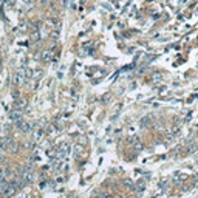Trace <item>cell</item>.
<instances>
[{"instance_id":"cell-1","label":"cell","mask_w":198,"mask_h":198,"mask_svg":"<svg viewBox=\"0 0 198 198\" xmlns=\"http://www.w3.org/2000/svg\"><path fill=\"white\" fill-rule=\"evenodd\" d=\"M23 82H25V74H22V73H17V74H14V78H13V84H14L16 87L22 85Z\"/></svg>"},{"instance_id":"cell-2","label":"cell","mask_w":198,"mask_h":198,"mask_svg":"<svg viewBox=\"0 0 198 198\" xmlns=\"http://www.w3.org/2000/svg\"><path fill=\"white\" fill-rule=\"evenodd\" d=\"M9 118L13 119V122H19V121L22 119V112L19 108H16V110H13V112L9 113Z\"/></svg>"},{"instance_id":"cell-3","label":"cell","mask_w":198,"mask_h":198,"mask_svg":"<svg viewBox=\"0 0 198 198\" xmlns=\"http://www.w3.org/2000/svg\"><path fill=\"white\" fill-rule=\"evenodd\" d=\"M40 56H42V60H43V62H50L51 57H53V53H51L50 50H43Z\"/></svg>"},{"instance_id":"cell-4","label":"cell","mask_w":198,"mask_h":198,"mask_svg":"<svg viewBox=\"0 0 198 198\" xmlns=\"http://www.w3.org/2000/svg\"><path fill=\"white\" fill-rule=\"evenodd\" d=\"M17 124V127H19V129L22 130V132H28V130H30L31 129V125H30V124H28V122H25V121H19V122H16Z\"/></svg>"},{"instance_id":"cell-5","label":"cell","mask_w":198,"mask_h":198,"mask_svg":"<svg viewBox=\"0 0 198 198\" xmlns=\"http://www.w3.org/2000/svg\"><path fill=\"white\" fill-rule=\"evenodd\" d=\"M0 150H6V138L0 136Z\"/></svg>"},{"instance_id":"cell-6","label":"cell","mask_w":198,"mask_h":198,"mask_svg":"<svg viewBox=\"0 0 198 198\" xmlns=\"http://www.w3.org/2000/svg\"><path fill=\"white\" fill-rule=\"evenodd\" d=\"M59 37V28H54V31H53V39H57Z\"/></svg>"},{"instance_id":"cell-7","label":"cell","mask_w":198,"mask_h":198,"mask_svg":"<svg viewBox=\"0 0 198 198\" xmlns=\"http://www.w3.org/2000/svg\"><path fill=\"white\" fill-rule=\"evenodd\" d=\"M183 178H186V175H177V178H175V181H181Z\"/></svg>"}]
</instances>
